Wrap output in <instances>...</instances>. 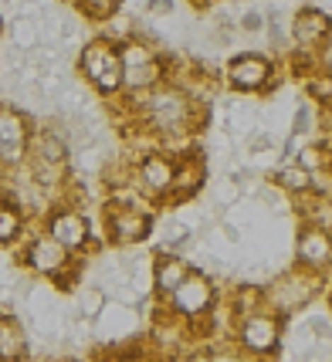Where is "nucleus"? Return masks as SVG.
<instances>
[{"mask_svg": "<svg viewBox=\"0 0 332 362\" xmlns=\"http://www.w3.org/2000/svg\"><path fill=\"white\" fill-rule=\"evenodd\" d=\"M326 288H329V271H309L295 264L261 291H265V308H271L278 318H288L309 312V305H316V298Z\"/></svg>", "mask_w": 332, "mask_h": 362, "instance_id": "f257e3e1", "label": "nucleus"}, {"mask_svg": "<svg viewBox=\"0 0 332 362\" xmlns=\"http://www.w3.org/2000/svg\"><path fill=\"white\" fill-rule=\"evenodd\" d=\"M119 64H122V88L126 92H149L159 81H166V62L139 34H129L126 41H119Z\"/></svg>", "mask_w": 332, "mask_h": 362, "instance_id": "f03ea898", "label": "nucleus"}, {"mask_svg": "<svg viewBox=\"0 0 332 362\" xmlns=\"http://www.w3.org/2000/svg\"><path fill=\"white\" fill-rule=\"evenodd\" d=\"M81 78L92 85L98 95H119L122 92V64H119V45L109 37H95L81 47L79 58Z\"/></svg>", "mask_w": 332, "mask_h": 362, "instance_id": "7ed1b4c3", "label": "nucleus"}, {"mask_svg": "<svg viewBox=\"0 0 332 362\" xmlns=\"http://www.w3.org/2000/svg\"><path fill=\"white\" fill-rule=\"evenodd\" d=\"M14 244L24 247V251H21V264L31 271V274H41V278H51V281H55L58 274H64L75 261H81V254H71L68 247H62L55 237H47L45 230L38 234V230H28V227H24Z\"/></svg>", "mask_w": 332, "mask_h": 362, "instance_id": "20e7f679", "label": "nucleus"}, {"mask_svg": "<svg viewBox=\"0 0 332 362\" xmlns=\"http://www.w3.org/2000/svg\"><path fill=\"white\" fill-rule=\"evenodd\" d=\"M163 305H166L173 315L183 318V322H193V318L207 315V312L217 305V284H214L210 274L190 268L187 274H183V281L176 284L170 295H163Z\"/></svg>", "mask_w": 332, "mask_h": 362, "instance_id": "39448f33", "label": "nucleus"}, {"mask_svg": "<svg viewBox=\"0 0 332 362\" xmlns=\"http://www.w3.org/2000/svg\"><path fill=\"white\" fill-rule=\"evenodd\" d=\"M234 342L241 352L248 356H271L275 349L282 346V318L275 315L271 308H258L251 315L237 318L234 322Z\"/></svg>", "mask_w": 332, "mask_h": 362, "instance_id": "423d86ee", "label": "nucleus"}, {"mask_svg": "<svg viewBox=\"0 0 332 362\" xmlns=\"http://www.w3.org/2000/svg\"><path fill=\"white\" fill-rule=\"evenodd\" d=\"M224 81L237 95L268 92V85L275 81V62L268 54H258V51H241L224 64Z\"/></svg>", "mask_w": 332, "mask_h": 362, "instance_id": "0eeeda50", "label": "nucleus"}, {"mask_svg": "<svg viewBox=\"0 0 332 362\" xmlns=\"http://www.w3.org/2000/svg\"><path fill=\"white\" fill-rule=\"evenodd\" d=\"M173 170H176L173 156L149 149V153H142V156L132 163V187L139 189L142 200L163 204L166 193H170V183H173Z\"/></svg>", "mask_w": 332, "mask_h": 362, "instance_id": "6e6552de", "label": "nucleus"}, {"mask_svg": "<svg viewBox=\"0 0 332 362\" xmlns=\"http://www.w3.org/2000/svg\"><path fill=\"white\" fill-rule=\"evenodd\" d=\"M45 234L55 237L62 247L71 254H85L92 247V223L85 221V214L75 206H58L45 217Z\"/></svg>", "mask_w": 332, "mask_h": 362, "instance_id": "1a4fd4ad", "label": "nucleus"}, {"mask_svg": "<svg viewBox=\"0 0 332 362\" xmlns=\"http://www.w3.org/2000/svg\"><path fill=\"white\" fill-rule=\"evenodd\" d=\"M28 142L31 126L24 122V115L14 109H0V166H21L28 156Z\"/></svg>", "mask_w": 332, "mask_h": 362, "instance_id": "9d476101", "label": "nucleus"}, {"mask_svg": "<svg viewBox=\"0 0 332 362\" xmlns=\"http://www.w3.org/2000/svg\"><path fill=\"white\" fill-rule=\"evenodd\" d=\"M204 183H207V163H204V156L187 153V156L176 159L173 183H170V193H166V200H163V204H190L193 197H200Z\"/></svg>", "mask_w": 332, "mask_h": 362, "instance_id": "9b49d317", "label": "nucleus"}, {"mask_svg": "<svg viewBox=\"0 0 332 362\" xmlns=\"http://www.w3.org/2000/svg\"><path fill=\"white\" fill-rule=\"evenodd\" d=\"M329 257H332L329 230H322L316 223H305L299 230V244H295V264L309 271H329Z\"/></svg>", "mask_w": 332, "mask_h": 362, "instance_id": "f8f14e48", "label": "nucleus"}, {"mask_svg": "<svg viewBox=\"0 0 332 362\" xmlns=\"http://www.w3.org/2000/svg\"><path fill=\"white\" fill-rule=\"evenodd\" d=\"M322 37H329V14L319 7H302L288 24V41L299 51H312Z\"/></svg>", "mask_w": 332, "mask_h": 362, "instance_id": "ddd939ff", "label": "nucleus"}, {"mask_svg": "<svg viewBox=\"0 0 332 362\" xmlns=\"http://www.w3.org/2000/svg\"><path fill=\"white\" fill-rule=\"evenodd\" d=\"M71 156V142L62 129L47 126L41 132H31V142H28V159H38V163H51V166H64Z\"/></svg>", "mask_w": 332, "mask_h": 362, "instance_id": "4468645a", "label": "nucleus"}, {"mask_svg": "<svg viewBox=\"0 0 332 362\" xmlns=\"http://www.w3.org/2000/svg\"><path fill=\"white\" fill-rule=\"evenodd\" d=\"M149 264H153V291H156L159 298L170 295L176 284L183 281V274L190 271L187 257H183V254H173V251H159Z\"/></svg>", "mask_w": 332, "mask_h": 362, "instance_id": "2eb2a0df", "label": "nucleus"}, {"mask_svg": "<svg viewBox=\"0 0 332 362\" xmlns=\"http://www.w3.org/2000/svg\"><path fill=\"white\" fill-rule=\"evenodd\" d=\"M28 356H31V342L21 318L0 308V359H28Z\"/></svg>", "mask_w": 332, "mask_h": 362, "instance_id": "dca6fc26", "label": "nucleus"}, {"mask_svg": "<svg viewBox=\"0 0 332 362\" xmlns=\"http://www.w3.org/2000/svg\"><path fill=\"white\" fill-rule=\"evenodd\" d=\"M258 308H265V291L258 284H237L231 291V305H227V315H231V329H234L237 318L251 315Z\"/></svg>", "mask_w": 332, "mask_h": 362, "instance_id": "f3484780", "label": "nucleus"}, {"mask_svg": "<svg viewBox=\"0 0 332 362\" xmlns=\"http://www.w3.org/2000/svg\"><path fill=\"white\" fill-rule=\"evenodd\" d=\"M332 139H312L302 142L299 149H295V163H299L305 173H316V170H326V166H332Z\"/></svg>", "mask_w": 332, "mask_h": 362, "instance_id": "a211bd4d", "label": "nucleus"}, {"mask_svg": "<svg viewBox=\"0 0 332 362\" xmlns=\"http://www.w3.org/2000/svg\"><path fill=\"white\" fill-rule=\"evenodd\" d=\"M271 183L282 189L285 197H302V193H309V173L302 170L299 163H282V166H275Z\"/></svg>", "mask_w": 332, "mask_h": 362, "instance_id": "6ab92c4d", "label": "nucleus"}, {"mask_svg": "<svg viewBox=\"0 0 332 362\" xmlns=\"http://www.w3.org/2000/svg\"><path fill=\"white\" fill-rule=\"evenodd\" d=\"M24 227H28V217H24V210H21L17 204H7V200H0V247L14 244Z\"/></svg>", "mask_w": 332, "mask_h": 362, "instance_id": "aec40b11", "label": "nucleus"}, {"mask_svg": "<svg viewBox=\"0 0 332 362\" xmlns=\"http://www.w3.org/2000/svg\"><path fill=\"white\" fill-rule=\"evenodd\" d=\"M305 92H309V98H312V105H319V109H329V102H332V81H329V75H322V71L305 75Z\"/></svg>", "mask_w": 332, "mask_h": 362, "instance_id": "412c9836", "label": "nucleus"}, {"mask_svg": "<svg viewBox=\"0 0 332 362\" xmlns=\"http://www.w3.org/2000/svg\"><path fill=\"white\" fill-rule=\"evenodd\" d=\"M102 305H105V291L95 284V288H81L79 291V312L85 318H95L102 312Z\"/></svg>", "mask_w": 332, "mask_h": 362, "instance_id": "4be33fe9", "label": "nucleus"}, {"mask_svg": "<svg viewBox=\"0 0 332 362\" xmlns=\"http://www.w3.org/2000/svg\"><path fill=\"white\" fill-rule=\"evenodd\" d=\"M119 4L122 0H75V7H81L88 17H95V21H109L115 11H119Z\"/></svg>", "mask_w": 332, "mask_h": 362, "instance_id": "5701e85b", "label": "nucleus"}, {"mask_svg": "<svg viewBox=\"0 0 332 362\" xmlns=\"http://www.w3.org/2000/svg\"><path fill=\"white\" fill-rule=\"evenodd\" d=\"M237 24H241V31H248V34H261L265 31V14H261V11H244V14H241V21H237Z\"/></svg>", "mask_w": 332, "mask_h": 362, "instance_id": "b1692460", "label": "nucleus"}, {"mask_svg": "<svg viewBox=\"0 0 332 362\" xmlns=\"http://www.w3.org/2000/svg\"><path fill=\"white\" fill-rule=\"evenodd\" d=\"M142 11H146L149 17H166L170 11H173V0H146Z\"/></svg>", "mask_w": 332, "mask_h": 362, "instance_id": "393cba45", "label": "nucleus"}]
</instances>
